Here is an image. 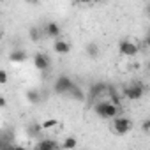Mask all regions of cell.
I'll list each match as a JSON object with an SVG mask.
<instances>
[{
    "label": "cell",
    "mask_w": 150,
    "mask_h": 150,
    "mask_svg": "<svg viewBox=\"0 0 150 150\" xmlns=\"http://www.w3.org/2000/svg\"><path fill=\"white\" fill-rule=\"evenodd\" d=\"M94 111L101 117V118H113L120 113V106L118 104H113L111 101H103V103H97L94 106Z\"/></svg>",
    "instance_id": "obj_1"
},
{
    "label": "cell",
    "mask_w": 150,
    "mask_h": 150,
    "mask_svg": "<svg viewBox=\"0 0 150 150\" xmlns=\"http://www.w3.org/2000/svg\"><path fill=\"white\" fill-rule=\"evenodd\" d=\"M145 85L141 83V81H134L132 85H129V87H125L124 88V97H127L129 101H138V99H141L143 96H145Z\"/></svg>",
    "instance_id": "obj_2"
},
{
    "label": "cell",
    "mask_w": 150,
    "mask_h": 150,
    "mask_svg": "<svg viewBox=\"0 0 150 150\" xmlns=\"http://www.w3.org/2000/svg\"><path fill=\"white\" fill-rule=\"evenodd\" d=\"M132 127V122L127 118V117H113V132L118 134V136H124L131 131Z\"/></svg>",
    "instance_id": "obj_3"
},
{
    "label": "cell",
    "mask_w": 150,
    "mask_h": 150,
    "mask_svg": "<svg viewBox=\"0 0 150 150\" xmlns=\"http://www.w3.org/2000/svg\"><path fill=\"white\" fill-rule=\"evenodd\" d=\"M118 51L124 57H136V53L139 51V46L132 41H120L118 42Z\"/></svg>",
    "instance_id": "obj_4"
},
{
    "label": "cell",
    "mask_w": 150,
    "mask_h": 150,
    "mask_svg": "<svg viewBox=\"0 0 150 150\" xmlns=\"http://www.w3.org/2000/svg\"><path fill=\"white\" fill-rule=\"evenodd\" d=\"M72 80L69 78V76H60L57 81H55V92L57 94H69V90L72 88Z\"/></svg>",
    "instance_id": "obj_5"
},
{
    "label": "cell",
    "mask_w": 150,
    "mask_h": 150,
    "mask_svg": "<svg viewBox=\"0 0 150 150\" xmlns=\"http://www.w3.org/2000/svg\"><path fill=\"white\" fill-rule=\"evenodd\" d=\"M34 65L37 71H46L50 67V58L44 53H35L34 55Z\"/></svg>",
    "instance_id": "obj_6"
},
{
    "label": "cell",
    "mask_w": 150,
    "mask_h": 150,
    "mask_svg": "<svg viewBox=\"0 0 150 150\" xmlns=\"http://www.w3.org/2000/svg\"><path fill=\"white\" fill-rule=\"evenodd\" d=\"M53 50H55V53H58V55H67V53L71 51V44H69L67 41H64V39H57L55 44H53Z\"/></svg>",
    "instance_id": "obj_7"
},
{
    "label": "cell",
    "mask_w": 150,
    "mask_h": 150,
    "mask_svg": "<svg viewBox=\"0 0 150 150\" xmlns=\"http://www.w3.org/2000/svg\"><path fill=\"white\" fill-rule=\"evenodd\" d=\"M25 60H27V53L23 50H14L9 55V62H13V64H23Z\"/></svg>",
    "instance_id": "obj_8"
},
{
    "label": "cell",
    "mask_w": 150,
    "mask_h": 150,
    "mask_svg": "<svg viewBox=\"0 0 150 150\" xmlns=\"http://www.w3.org/2000/svg\"><path fill=\"white\" fill-rule=\"evenodd\" d=\"M35 146L39 150H51V148H58L60 145L57 141H53V139H41V141L35 143Z\"/></svg>",
    "instance_id": "obj_9"
},
{
    "label": "cell",
    "mask_w": 150,
    "mask_h": 150,
    "mask_svg": "<svg viewBox=\"0 0 150 150\" xmlns=\"http://www.w3.org/2000/svg\"><path fill=\"white\" fill-rule=\"evenodd\" d=\"M46 34H48V37L57 39V37L60 35V27H58V23H55V21L48 23V25H46Z\"/></svg>",
    "instance_id": "obj_10"
},
{
    "label": "cell",
    "mask_w": 150,
    "mask_h": 150,
    "mask_svg": "<svg viewBox=\"0 0 150 150\" xmlns=\"http://www.w3.org/2000/svg\"><path fill=\"white\" fill-rule=\"evenodd\" d=\"M92 94V97H97V96H104L106 92H108V87L104 85V83H96L94 87H92V90H90Z\"/></svg>",
    "instance_id": "obj_11"
},
{
    "label": "cell",
    "mask_w": 150,
    "mask_h": 150,
    "mask_svg": "<svg viewBox=\"0 0 150 150\" xmlns=\"http://www.w3.org/2000/svg\"><path fill=\"white\" fill-rule=\"evenodd\" d=\"M69 96L72 99H76V101H85V92L81 88H78L76 85H72V88L69 90Z\"/></svg>",
    "instance_id": "obj_12"
},
{
    "label": "cell",
    "mask_w": 150,
    "mask_h": 150,
    "mask_svg": "<svg viewBox=\"0 0 150 150\" xmlns=\"http://www.w3.org/2000/svg\"><path fill=\"white\" fill-rule=\"evenodd\" d=\"M27 99H28L30 103L37 104V103L41 101V96H39V92H35V90H28V92H27Z\"/></svg>",
    "instance_id": "obj_13"
},
{
    "label": "cell",
    "mask_w": 150,
    "mask_h": 150,
    "mask_svg": "<svg viewBox=\"0 0 150 150\" xmlns=\"http://www.w3.org/2000/svg\"><path fill=\"white\" fill-rule=\"evenodd\" d=\"M64 148H76L78 146V139H74V138H65L64 143H62Z\"/></svg>",
    "instance_id": "obj_14"
},
{
    "label": "cell",
    "mask_w": 150,
    "mask_h": 150,
    "mask_svg": "<svg viewBox=\"0 0 150 150\" xmlns=\"http://www.w3.org/2000/svg\"><path fill=\"white\" fill-rule=\"evenodd\" d=\"M97 53H99V48H97V44L90 42V44L87 46V55H88V57H97Z\"/></svg>",
    "instance_id": "obj_15"
},
{
    "label": "cell",
    "mask_w": 150,
    "mask_h": 150,
    "mask_svg": "<svg viewBox=\"0 0 150 150\" xmlns=\"http://www.w3.org/2000/svg\"><path fill=\"white\" fill-rule=\"evenodd\" d=\"M55 125H58V122H57L55 118H48V120H44V122L41 124V129H53Z\"/></svg>",
    "instance_id": "obj_16"
},
{
    "label": "cell",
    "mask_w": 150,
    "mask_h": 150,
    "mask_svg": "<svg viewBox=\"0 0 150 150\" xmlns=\"http://www.w3.org/2000/svg\"><path fill=\"white\" fill-rule=\"evenodd\" d=\"M7 81H9V74H7V71L0 69V85H6Z\"/></svg>",
    "instance_id": "obj_17"
},
{
    "label": "cell",
    "mask_w": 150,
    "mask_h": 150,
    "mask_svg": "<svg viewBox=\"0 0 150 150\" xmlns=\"http://www.w3.org/2000/svg\"><path fill=\"white\" fill-rule=\"evenodd\" d=\"M30 39L32 41H37V39H41V30L39 28H30Z\"/></svg>",
    "instance_id": "obj_18"
},
{
    "label": "cell",
    "mask_w": 150,
    "mask_h": 150,
    "mask_svg": "<svg viewBox=\"0 0 150 150\" xmlns=\"http://www.w3.org/2000/svg\"><path fill=\"white\" fill-rule=\"evenodd\" d=\"M143 131H145V132H148V131H150V122H148V120H145V122H143Z\"/></svg>",
    "instance_id": "obj_19"
},
{
    "label": "cell",
    "mask_w": 150,
    "mask_h": 150,
    "mask_svg": "<svg viewBox=\"0 0 150 150\" xmlns=\"http://www.w3.org/2000/svg\"><path fill=\"white\" fill-rule=\"evenodd\" d=\"M41 131V125H32V129H30V134H35V132H39Z\"/></svg>",
    "instance_id": "obj_20"
},
{
    "label": "cell",
    "mask_w": 150,
    "mask_h": 150,
    "mask_svg": "<svg viewBox=\"0 0 150 150\" xmlns=\"http://www.w3.org/2000/svg\"><path fill=\"white\" fill-rule=\"evenodd\" d=\"M6 104H7V101L4 97H0V108H6Z\"/></svg>",
    "instance_id": "obj_21"
},
{
    "label": "cell",
    "mask_w": 150,
    "mask_h": 150,
    "mask_svg": "<svg viewBox=\"0 0 150 150\" xmlns=\"http://www.w3.org/2000/svg\"><path fill=\"white\" fill-rule=\"evenodd\" d=\"M78 2H81V4H90V2H96V0H78Z\"/></svg>",
    "instance_id": "obj_22"
},
{
    "label": "cell",
    "mask_w": 150,
    "mask_h": 150,
    "mask_svg": "<svg viewBox=\"0 0 150 150\" xmlns=\"http://www.w3.org/2000/svg\"><path fill=\"white\" fill-rule=\"evenodd\" d=\"M25 2H28V4H35L37 0H25Z\"/></svg>",
    "instance_id": "obj_23"
},
{
    "label": "cell",
    "mask_w": 150,
    "mask_h": 150,
    "mask_svg": "<svg viewBox=\"0 0 150 150\" xmlns=\"http://www.w3.org/2000/svg\"><path fill=\"white\" fill-rule=\"evenodd\" d=\"M2 37H4V34H2V32H0V41H2Z\"/></svg>",
    "instance_id": "obj_24"
}]
</instances>
